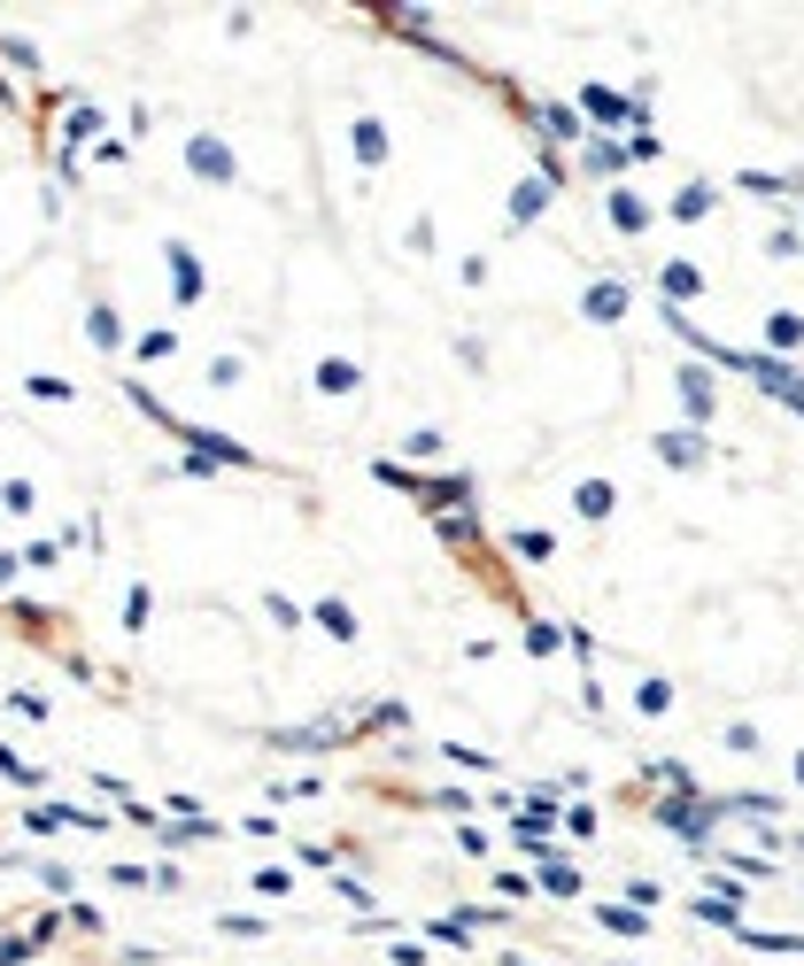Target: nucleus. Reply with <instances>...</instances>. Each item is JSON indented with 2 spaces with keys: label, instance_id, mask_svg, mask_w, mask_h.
<instances>
[{
  "label": "nucleus",
  "instance_id": "obj_1",
  "mask_svg": "<svg viewBox=\"0 0 804 966\" xmlns=\"http://www.w3.org/2000/svg\"><path fill=\"white\" fill-rule=\"evenodd\" d=\"M162 256H170V295H178V302H201V256H193L186 240H170Z\"/></svg>",
  "mask_w": 804,
  "mask_h": 966
},
{
  "label": "nucleus",
  "instance_id": "obj_2",
  "mask_svg": "<svg viewBox=\"0 0 804 966\" xmlns=\"http://www.w3.org/2000/svg\"><path fill=\"white\" fill-rule=\"evenodd\" d=\"M86 340H93L101 356H117V340H125V332H117V310H109V302H93V310H86Z\"/></svg>",
  "mask_w": 804,
  "mask_h": 966
},
{
  "label": "nucleus",
  "instance_id": "obj_3",
  "mask_svg": "<svg viewBox=\"0 0 804 966\" xmlns=\"http://www.w3.org/2000/svg\"><path fill=\"white\" fill-rule=\"evenodd\" d=\"M186 162H193L201 178H232V156H225L217 140H193V148H186Z\"/></svg>",
  "mask_w": 804,
  "mask_h": 966
},
{
  "label": "nucleus",
  "instance_id": "obj_4",
  "mask_svg": "<svg viewBox=\"0 0 804 966\" xmlns=\"http://www.w3.org/2000/svg\"><path fill=\"white\" fill-rule=\"evenodd\" d=\"M696 287H704V279H696V263H665V310H673V302H688Z\"/></svg>",
  "mask_w": 804,
  "mask_h": 966
},
{
  "label": "nucleus",
  "instance_id": "obj_5",
  "mask_svg": "<svg viewBox=\"0 0 804 966\" xmlns=\"http://www.w3.org/2000/svg\"><path fill=\"white\" fill-rule=\"evenodd\" d=\"M657 457H665V465H696L704 441H696V434H657Z\"/></svg>",
  "mask_w": 804,
  "mask_h": 966
},
{
  "label": "nucleus",
  "instance_id": "obj_6",
  "mask_svg": "<svg viewBox=\"0 0 804 966\" xmlns=\"http://www.w3.org/2000/svg\"><path fill=\"white\" fill-rule=\"evenodd\" d=\"M612 225H619V232H643V225H649V209L635 201V193H612Z\"/></svg>",
  "mask_w": 804,
  "mask_h": 966
},
{
  "label": "nucleus",
  "instance_id": "obj_7",
  "mask_svg": "<svg viewBox=\"0 0 804 966\" xmlns=\"http://www.w3.org/2000/svg\"><path fill=\"white\" fill-rule=\"evenodd\" d=\"M356 156H364V162H387V132H379V117H364V125H356Z\"/></svg>",
  "mask_w": 804,
  "mask_h": 966
},
{
  "label": "nucleus",
  "instance_id": "obj_8",
  "mask_svg": "<svg viewBox=\"0 0 804 966\" xmlns=\"http://www.w3.org/2000/svg\"><path fill=\"white\" fill-rule=\"evenodd\" d=\"M766 340H774V348H797V340H804V318H790V310H774V325H766Z\"/></svg>",
  "mask_w": 804,
  "mask_h": 966
},
{
  "label": "nucleus",
  "instance_id": "obj_9",
  "mask_svg": "<svg viewBox=\"0 0 804 966\" xmlns=\"http://www.w3.org/2000/svg\"><path fill=\"white\" fill-rule=\"evenodd\" d=\"M619 310H627V287H596L588 295V318H619Z\"/></svg>",
  "mask_w": 804,
  "mask_h": 966
},
{
  "label": "nucleus",
  "instance_id": "obj_10",
  "mask_svg": "<svg viewBox=\"0 0 804 966\" xmlns=\"http://www.w3.org/2000/svg\"><path fill=\"white\" fill-rule=\"evenodd\" d=\"M612 502H619V495H612V487H604V480H588V487H580V518H604Z\"/></svg>",
  "mask_w": 804,
  "mask_h": 966
},
{
  "label": "nucleus",
  "instance_id": "obj_11",
  "mask_svg": "<svg viewBox=\"0 0 804 966\" xmlns=\"http://www.w3.org/2000/svg\"><path fill=\"white\" fill-rule=\"evenodd\" d=\"M704 209H712V186H688V193L673 201V217H681V225H688V217H704Z\"/></svg>",
  "mask_w": 804,
  "mask_h": 966
},
{
  "label": "nucleus",
  "instance_id": "obj_12",
  "mask_svg": "<svg viewBox=\"0 0 804 966\" xmlns=\"http://www.w3.org/2000/svg\"><path fill=\"white\" fill-rule=\"evenodd\" d=\"M23 387H31V395H39V402H70V379H47V371H31V379H23Z\"/></svg>",
  "mask_w": 804,
  "mask_h": 966
},
{
  "label": "nucleus",
  "instance_id": "obj_13",
  "mask_svg": "<svg viewBox=\"0 0 804 966\" xmlns=\"http://www.w3.org/2000/svg\"><path fill=\"white\" fill-rule=\"evenodd\" d=\"M0 774H8V781H23V789H39V766H23L16 750H0Z\"/></svg>",
  "mask_w": 804,
  "mask_h": 966
},
{
  "label": "nucleus",
  "instance_id": "obj_14",
  "mask_svg": "<svg viewBox=\"0 0 804 966\" xmlns=\"http://www.w3.org/2000/svg\"><path fill=\"white\" fill-rule=\"evenodd\" d=\"M542 889H557V897H573V889H580V874H573V866H549V874H542Z\"/></svg>",
  "mask_w": 804,
  "mask_h": 966
},
{
  "label": "nucleus",
  "instance_id": "obj_15",
  "mask_svg": "<svg viewBox=\"0 0 804 966\" xmlns=\"http://www.w3.org/2000/svg\"><path fill=\"white\" fill-rule=\"evenodd\" d=\"M318 387H332V395H340V387H356V364H325Z\"/></svg>",
  "mask_w": 804,
  "mask_h": 966
},
{
  "label": "nucleus",
  "instance_id": "obj_16",
  "mask_svg": "<svg viewBox=\"0 0 804 966\" xmlns=\"http://www.w3.org/2000/svg\"><path fill=\"white\" fill-rule=\"evenodd\" d=\"M318 619H325V627H332V635H340V643H348V635H356V619H348V611H340V604H318Z\"/></svg>",
  "mask_w": 804,
  "mask_h": 966
},
{
  "label": "nucleus",
  "instance_id": "obj_17",
  "mask_svg": "<svg viewBox=\"0 0 804 966\" xmlns=\"http://www.w3.org/2000/svg\"><path fill=\"white\" fill-rule=\"evenodd\" d=\"M8 580H16V557H0V588H8Z\"/></svg>",
  "mask_w": 804,
  "mask_h": 966
}]
</instances>
